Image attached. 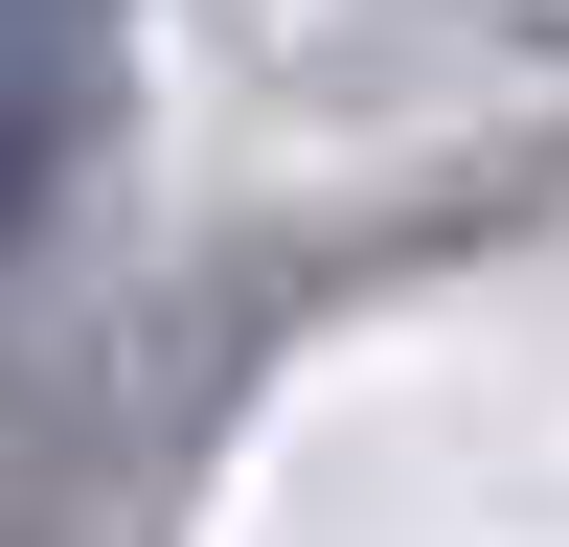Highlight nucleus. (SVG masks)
I'll list each match as a JSON object with an SVG mask.
<instances>
[{"mask_svg": "<svg viewBox=\"0 0 569 547\" xmlns=\"http://www.w3.org/2000/svg\"><path fill=\"white\" fill-rule=\"evenodd\" d=\"M114 23H137V0H0V251L69 206L91 115H114Z\"/></svg>", "mask_w": 569, "mask_h": 547, "instance_id": "obj_1", "label": "nucleus"}]
</instances>
